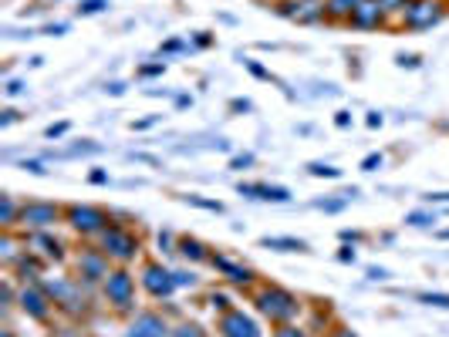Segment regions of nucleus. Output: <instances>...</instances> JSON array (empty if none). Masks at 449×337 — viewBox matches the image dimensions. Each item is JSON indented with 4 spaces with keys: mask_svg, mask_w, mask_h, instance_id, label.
<instances>
[{
    "mask_svg": "<svg viewBox=\"0 0 449 337\" xmlns=\"http://www.w3.org/2000/svg\"><path fill=\"white\" fill-rule=\"evenodd\" d=\"M24 168L34 172V176H44V166H41V162H24Z\"/></svg>",
    "mask_w": 449,
    "mask_h": 337,
    "instance_id": "36",
    "label": "nucleus"
},
{
    "mask_svg": "<svg viewBox=\"0 0 449 337\" xmlns=\"http://www.w3.org/2000/svg\"><path fill=\"white\" fill-rule=\"evenodd\" d=\"M382 162H385V159H382L378 152H372V155H365V162H361V168H365V172H375V168H382Z\"/></svg>",
    "mask_w": 449,
    "mask_h": 337,
    "instance_id": "25",
    "label": "nucleus"
},
{
    "mask_svg": "<svg viewBox=\"0 0 449 337\" xmlns=\"http://www.w3.org/2000/svg\"><path fill=\"white\" fill-rule=\"evenodd\" d=\"M88 179H92V183H95V185L109 183V176H105V172H92V176H88Z\"/></svg>",
    "mask_w": 449,
    "mask_h": 337,
    "instance_id": "37",
    "label": "nucleus"
},
{
    "mask_svg": "<svg viewBox=\"0 0 449 337\" xmlns=\"http://www.w3.org/2000/svg\"><path fill=\"white\" fill-rule=\"evenodd\" d=\"M210 266H213V270H220V274L227 276L233 287H250V283L257 280V274L250 270L247 263H237L233 257H227V253H213V257H210Z\"/></svg>",
    "mask_w": 449,
    "mask_h": 337,
    "instance_id": "12",
    "label": "nucleus"
},
{
    "mask_svg": "<svg viewBox=\"0 0 449 337\" xmlns=\"http://www.w3.org/2000/svg\"><path fill=\"white\" fill-rule=\"evenodd\" d=\"M247 68H250V71H253V75H257V78H270V75H267V71H263V68H261V64L247 61Z\"/></svg>",
    "mask_w": 449,
    "mask_h": 337,
    "instance_id": "38",
    "label": "nucleus"
},
{
    "mask_svg": "<svg viewBox=\"0 0 449 337\" xmlns=\"http://www.w3.org/2000/svg\"><path fill=\"white\" fill-rule=\"evenodd\" d=\"M439 17H443V4L439 0H409L402 24L412 27V31H422V27H433Z\"/></svg>",
    "mask_w": 449,
    "mask_h": 337,
    "instance_id": "9",
    "label": "nucleus"
},
{
    "mask_svg": "<svg viewBox=\"0 0 449 337\" xmlns=\"http://www.w3.org/2000/svg\"><path fill=\"white\" fill-rule=\"evenodd\" d=\"M17 216H20V209L14 206V200H11V196H4V213H0V223H4V226H14Z\"/></svg>",
    "mask_w": 449,
    "mask_h": 337,
    "instance_id": "20",
    "label": "nucleus"
},
{
    "mask_svg": "<svg viewBox=\"0 0 449 337\" xmlns=\"http://www.w3.org/2000/svg\"><path fill=\"white\" fill-rule=\"evenodd\" d=\"M240 196H250V200H274V202L291 200V192H287L284 185H267V183H247V185H240Z\"/></svg>",
    "mask_w": 449,
    "mask_h": 337,
    "instance_id": "15",
    "label": "nucleus"
},
{
    "mask_svg": "<svg viewBox=\"0 0 449 337\" xmlns=\"http://www.w3.org/2000/svg\"><path fill=\"white\" fill-rule=\"evenodd\" d=\"M311 176H325V179H338L341 172H338V168H331V166H321V162H314V166H311Z\"/></svg>",
    "mask_w": 449,
    "mask_h": 337,
    "instance_id": "24",
    "label": "nucleus"
},
{
    "mask_svg": "<svg viewBox=\"0 0 449 337\" xmlns=\"http://www.w3.org/2000/svg\"><path fill=\"white\" fill-rule=\"evenodd\" d=\"M382 0H361L355 7V14H352V27H378L382 24Z\"/></svg>",
    "mask_w": 449,
    "mask_h": 337,
    "instance_id": "14",
    "label": "nucleus"
},
{
    "mask_svg": "<svg viewBox=\"0 0 449 337\" xmlns=\"http://www.w3.org/2000/svg\"><path fill=\"white\" fill-rule=\"evenodd\" d=\"M338 260H345V263H348V260H355V253H352V250L345 246V250H341V253H338Z\"/></svg>",
    "mask_w": 449,
    "mask_h": 337,
    "instance_id": "41",
    "label": "nucleus"
},
{
    "mask_svg": "<svg viewBox=\"0 0 449 337\" xmlns=\"http://www.w3.org/2000/svg\"><path fill=\"white\" fill-rule=\"evenodd\" d=\"M325 337H358L355 331H348V327H335V331H328Z\"/></svg>",
    "mask_w": 449,
    "mask_h": 337,
    "instance_id": "34",
    "label": "nucleus"
},
{
    "mask_svg": "<svg viewBox=\"0 0 449 337\" xmlns=\"http://www.w3.org/2000/svg\"><path fill=\"white\" fill-rule=\"evenodd\" d=\"M335 122H338V125H341V128H345V125L352 122V115H348V111H338V118H335Z\"/></svg>",
    "mask_w": 449,
    "mask_h": 337,
    "instance_id": "40",
    "label": "nucleus"
},
{
    "mask_svg": "<svg viewBox=\"0 0 449 337\" xmlns=\"http://www.w3.org/2000/svg\"><path fill=\"white\" fill-rule=\"evenodd\" d=\"M176 253H183L186 260L193 263H210V246L200 243V240H193V236H179V243H176Z\"/></svg>",
    "mask_w": 449,
    "mask_h": 337,
    "instance_id": "16",
    "label": "nucleus"
},
{
    "mask_svg": "<svg viewBox=\"0 0 449 337\" xmlns=\"http://www.w3.org/2000/svg\"><path fill=\"white\" fill-rule=\"evenodd\" d=\"M17 300H20V310H24V314H28L31 321H41V324L51 321L54 300H51V297L44 293V287H41V283H34V287H24Z\"/></svg>",
    "mask_w": 449,
    "mask_h": 337,
    "instance_id": "10",
    "label": "nucleus"
},
{
    "mask_svg": "<svg viewBox=\"0 0 449 337\" xmlns=\"http://www.w3.org/2000/svg\"><path fill=\"white\" fill-rule=\"evenodd\" d=\"M51 337H85L81 327H58V331H51Z\"/></svg>",
    "mask_w": 449,
    "mask_h": 337,
    "instance_id": "31",
    "label": "nucleus"
},
{
    "mask_svg": "<svg viewBox=\"0 0 449 337\" xmlns=\"http://www.w3.org/2000/svg\"><path fill=\"white\" fill-rule=\"evenodd\" d=\"M186 202H193V206H200V209H213V213H220V209H223V206H220V202L200 200V196H186Z\"/></svg>",
    "mask_w": 449,
    "mask_h": 337,
    "instance_id": "27",
    "label": "nucleus"
},
{
    "mask_svg": "<svg viewBox=\"0 0 449 337\" xmlns=\"http://www.w3.org/2000/svg\"><path fill=\"white\" fill-rule=\"evenodd\" d=\"M358 4L361 0H325V17H331V20H352Z\"/></svg>",
    "mask_w": 449,
    "mask_h": 337,
    "instance_id": "17",
    "label": "nucleus"
},
{
    "mask_svg": "<svg viewBox=\"0 0 449 337\" xmlns=\"http://www.w3.org/2000/svg\"><path fill=\"white\" fill-rule=\"evenodd\" d=\"M217 331H220V337H263L261 327H257V321L247 317L244 310H237V307H230V310L220 314Z\"/></svg>",
    "mask_w": 449,
    "mask_h": 337,
    "instance_id": "8",
    "label": "nucleus"
},
{
    "mask_svg": "<svg viewBox=\"0 0 449 337\" xmlns=\"http://www.w3.org/2000/svg\"><path fill=\"white\" fill-rule=\"evenodd\" d=\"M261 246H274V250H284V253H301V250H308V243H301V240H284V236H267V240H261Z\"/></svg>",
    "mask_w": 449,
    "mask_h": 337,
    "instance_id": "18",
    "label": "nucleus"
},
{
    "mask_svg": "<svg viewBox=\"0 0 449 337\" xmlns=\"http://www.w3.org/2000/svg\"><path fill=\"white\" fill-rule=\"evenodd\" d=\"M28 246H34L44 260H64V243L58 236H51L47 230H37L28 236Z\"/></svg>",
    "mask_w": 449,
    "mask_h": 337,
    "instance_id": "13",
    "label": "nucleus"
},
{
    "mask_svg": "<svg viewBox=\"0 0 449 337\" xmlns=\"http://www.w3.org/2000/svg\"><path fill=\"white\" fill-rule=\"evenodd\" d=\"M58 219H64V209L58 202H44V200H31L20 206V216H17V223L24 226V230H47V226H54Z\"/></svg>",
    "mask_w": 449,
    "mask_h": 337,
    "instance_id": "5",
    "label": "nucleus"
},
{
    "mask_svg": "<svg viewBox=\"0 0 449 337\" xmlns=\"http://www.w3.org/2000/svg\"><path fill=\"white\" fill-rule=\"evenodd\" d=\"M169 337H210V334L203 331L200 324H179V327H172Z\"/></svg>",
    "mask_w": 449,
    "mask_h": 337,
    "instance_id": "21",
    "label": "nucleus"
},
{
    "mask_svg": "<svg viewBox=\"0 0 449 337\" xmlns=\"http://www.w3.org/2000/svg\"><path fill=\"white\" fill-rule=\"evenodd\" d=\"M176 274V287H196V276L186 274V270H172Z\"/></svg>",
    "mask_w": 449,
    "mask_h": 337,
    "instance_id": "26",
    "label": "nucleus"
},
{
    "mask_svg": "<svg viewBox=\"0 0 449 337\" xmlns=\"http://www.w3.org/2000/svg\"><path fill=\"white\" fill-rule=\"evenodd\" d=\"M17 274L24 276V280H41V263L31 260V257H20L17 260Z\"/></svg>",
    "mask_w": 449,
    "mask_h": 337,
    "instance_id": "19",
    "label": "nucleus"
},
{
    "mask_svg": "<svg viewBox=\"0 0 449 337\" xmlns=\"http://www.w3.org/2000/svg\"><path fill=\"white\" fill-rule=\"evenodd\" d=\"M64 223L75 233H81V236H95V233H105L112 226L109 213L98 209V206H68L64 209Z\"/></svg>",
    "mask_w": 449,
    "mask_h": 337,
    "instance_id": "4",
    "label": "nucleus"
},
{
    "mask_svg": "<svg viewBox=\"0 0 449 337\" xmlns=\"http://www.w3.org/2000/svg\"><path fill=\"white\" fill-rule=\"evenodd\" d=\"M98 250L109 257L112 263H119V266H125V263H132L136 257H139V236L128 230V226H122V223H112L105 233H98Z\"/></svg>",
    "mask_w": 449,
    "mask_h": 337,
    "instance_id": "2",
    "label": "nucleus"
},
{
    "mask_svg": "<svg viewBox=\"0 0 449 337\" xmlns=\"http://www.w3.org/2000/svg\"><path fill=\"white\" fill-rule=\"evenodd\" d=\"M176 243H179V240H172V233H159V250H162V253H176V250H172Z\"/></svg>",
    "mask_w": 449,
    "mask_h": 337,
    "instance_id": "28",
    "label": "nucleus"
},
{
    "mask_svg": "<svg viewBox=\"0 0 449 337\" xmlns=\"http://www.w3.org/2000/svg\"><path fill=\"white\" fill-rule=\"evenodd\" d=\"M419 300L429 307H449V293H419Z\"/></svg>",
    "mask_w": 449,
    "mask_h": 337,
    "instance_id": "23",
    "label": "nucleus"
},
{
    "mask_svg": "<svg viewBox=\"0 0 449 337\" xmlns=\"http://www.w3.org/2000/svg\"><path fill=\"white\" fill-rule=\"evenodd\" d=\"M274 337H308V331H304V327H294V324H277Z\"/></svg>",
    "mask_w": 449,
    "mask_h": 337,
    "instance_id": "22",
    "label": "nucleus"
},
{
    "mask_svg": "<svg viewBox=\"0 0 449 337\" xmlns=\"http://www.w3.org/2000/svg\"><path fill=\"white\" fill-rule=\"evenodd\" d=\"M253 304L270 324H291L301 314V300L291 290H284V287H261Z\"/></svg>",
    "mask_w": 449,
    "mask_h": 337,
    "instance_id": "1",
    "label": "nucleus"
},
{
    "mask_svg": "<svg viewBox=\"0 0 449 337\" xmlns=\"http://www.w3.org/2000/svg\"><path fill=\"white\" fill-rule=\"evenodd\" d=\"M109 263L112 260L102 253V250H81L78 260H75V274H78L81 283H102V280L112 274Z\"/></svg>",
    "mask_w": 449,
    "mask_h": 337,
    "instance_id": "7",
    "label": "nucleus"
},
{
    "mask_svg": "<svg viewBox=\"0 0 449 337\" xmlns=\"http://www.w3.org/2000/svg\"><path fill=\"white\" fill-rule=\"evenodd\" d=\"M429 202H449V192H433V196H429Z\"/></svg>",
    "mask_w": 449,
    "mask_h": 337,
    "instance_id": "39",
    "label": "nucleus"
},
{
    "mask_svg": "<svg viewBox=\"0 0 449 337\" xmlns=\"http://www.w3.org/2000/svg\"><path fill=\"white\" fill-rule=\"evenodd\" d=\"M102 290H105V300H109L119 314H128L132 304H136V276L128 274L125 266H115V270L102 280Z\"/></svg>",
    "mask_w": 449,
    "mask_h": 337,
    "instance_id": "3",
    "label": "nucleus"
},
{
    "mask_svg": "<svg viewBox=\"0 0 449 337\" xmlns=\"http://www.w3.org/2000/svg\"><path fill=\"white\" fill-rule=\"evenodd\" d=\"M409 223H412V226H426V223H436V216H429V213H412V216H409Z\"/></svg>",
    "mask_w": 449,
    "mask_h": 337,
    "instance_id": "32",
    "label": "nucleus"
},
{
    "mask_svg": "<svg viewBox=\"0 0 449 337\" xmlns=\"http://www.w3.org/2000/svg\"><path fill=\"white\" fill-rule=\"evenodd\" d=\"M210 304H213V310H220V314H223V310H230V300H227V293H213V297H210Z\"/></svg>",
    "mask_w": 449,
    "mask_h": 337,
    "instance_id": "30",
    "label": "nucleus"
},
{
    "mask_svg": "<svg viewBox=\"0 0 449 337\" xmlns=\"http://www.w3.org/2000/svg\"><path fill=\"white\" fill-rule=\"evenodd\" d=\"M102 7H105V0H85V4H81L78 11H81V14H98Z\"/></svg>",
    "mask_w": 449,
    "mask_h": 337,
    "instance_id": "29",
    "label": "nucleus"
},
{
    "mask_svg": "<svg viewBox=\"0 0 449 337\" xmlns=\"http://www.w3.org/2000/svg\"><path fill=\"white\" fill-rule=\"evenodd\" d=\"M139 283H142V290L149 293L152 300H166V297L176 290V274H172V270H166L162 263L149 260L145 266H142Z\"/></svg>",
    "mask_w": 449,
    "mask_h": 337,
    "instance_id": "6",
    "label": "nucleus"
},
{
    "mask_svg": "<svg viewBox=\"0 0 449 337\" xmlns=\"http://www.w3.org/2000/svg\"><path fill=\"white\" fill-rule=\"evenodd\" d=\"M64 132H68V122L51 125V128H47V138H58V135H64Z\"/></svg>",
    "mask_w": 449,
    "mask_h": 337,
    "instance_id": "33",
    "label": "nucleus"
},
{
    "mask_svg": "<svg viewBox=\"0 0 449 337\" xmlns=\"http://www.w3.org/2000/svg\"><path fill=\"white\" fill-rule=\"evenodd\" d=\"M250 162H253V155H237V159H233V168H244V166H250Z\"/></svg>",
    "mask_w": 449,
    "mask_h": 337,
    "instance_id": "35",
    "label": "nucleus"
},
{
    "mask_svg": "<svg viewBox=\"0 0 449 337\" xmlns=\"http://www.w3.org/2000/svg\"><path fill=\"white\" fill-rule=\"evenodd\" d=\"M169 334H172V327L166 324V317L155 314V310L136 314V321L128 324V331H125V337H169Z\"/></svg>",
    "mask_w": 449,
    "mask_h": 337,
    "instance_id": "11",
    "label": "nucleus"
}]
</instances>
